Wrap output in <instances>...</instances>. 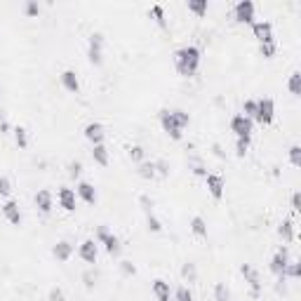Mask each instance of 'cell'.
<instances>
[{
    "instance_id": "20",
    "label": "cell",
    "mask_w": 301,
    "mask_h": 301,
    "mask_svg": "<svg viewBox=\"0 0 301 301\" xmlns=\"http://www.w3.org/2000/svg\"><path fill=\"white\" fill-rule=\"evenodd\" d=\"M92 158H94L97 165L106 167V165H108V149L104 146V144H94V149H92Z\"/></svg>"
},
{
    "instance_id": "30",
    "label": "cell",
    "mask_w": 301,
    "mask_h": 301,
    "mask_svg": "<svg viewBox=\"0 0 301 301\" xmlns=\"http://www.w3.org/2000/svg\"><path fill=\"white\" fill-rule=\"evenodd\" d=\"M14 139H17V144L21 146V149H26L28 146V134H26V127H14Z\"/></svg>"
},
{
    "instance_id": "7",
    "label": "cell",
    "mask_w": 301,
    "mask_h": 301,
    "mask_svg": "<svg viewBox=\"0 0 301 301\" xmlns=\"http://www.w3.org/2000/svg\"><path fill=\"white\" fill-rule=\"evenodd\" d=\"M205 184H207V191L212 193V198L222 200L224 198V177L222 174H205Z\"/></svg>"
},
{
    "instance_id": "41",
    "label": "cell",
    "mask_w": 301,
    "mask_h": 301,
    "mask_svg": "<svg viewBox=\"0 0 301 301\" xmlns=\"http://www.w3.org/2000/svg\"><path fill=\"white\" fill-rule=\"evenodd\" d=\"M47 299H50V301H66V294H64L62 287H52L50 294H47Z\"/></svg>"
},
{
    "instance_id": "26",
    "label": "cell",
    "mask_w": 301,
    "mask_h": 301,
    "mask_svg": "<svg viewBox=\"0 0 301 301\" xmlns=\"http://www.w3.org/2000/svg\"><path fill=\"white\" fill-rule=\"evenodd\" d=\"M285 278H299L301 275V264L299 261H287V266H285V271H283Z\"/></svg>"
},
{
    "instance_id": "5",
    "label": "cell",
    "mask_w": 301,
    "mask_h": 301,
    "mask_svg": "<svg viewBox=\"0 0 301 301\" xmlns=\"http://www.w3.org/2000/svg\"><path fill=\"white\" fill-rule=\"evenodd\" d=\"M235 19L240 24H254V2L252 0H240L235 5Z\"/></svg>"
},
{
    "instance_id": "25",
    "label": "cell",
    "mask_w": 301,
    "mask_h": 301,
    "mask_svg": "<svg viewBox=\"0 0 301 301\" xmlns=\"http://www.w3.org/2000/svg\"><path fill=\"white\" fill-rule=\"evenodd\" d=\"M287 87H290V92H292L294 97H299L301 94V73L294 71L292 75H290V80H287Z\"/></svg>"
},
{
    "instance_id": "29",
    "label": "cell",
    "mask_w": 301,
    "mask_h": 301,
    "mask_svg": "<svg viewBox=\"0 0 301 301\" xmlns=\"http://www.w3.org/2000/svg\"><path fill=\"white\" fill-rule=\"evenodd\" d=\"M247 150H249V137H238L235 139V153H238V158H245Z\"/></svg>"
},
{
    "instance_id": "18",
    "label": "cell",
    "mask_w": 301,
    "mask_h": 301,
    "mask_svg": "<svg viewBox=\"0 0 301 301\" xmlns=\"http://www.w3.org/2000/svg\"><path fill=\"white\" fill-rule=\"evenodd\" d=\"M78 195L85 200L87 205H94L97 203V191H94V186L89 184V181H80L78 184Z\"/></svg>"
},
{
    "instance_id": "42",
    "label": "cell",
    "mask_w": 301,
    "mask_h": 301,
    "mask_svg": "<svg viewBox=\"0 0 301 301\" xmlns=\"http://www.w3.org/2000/svg\"><path fill=\"white\" fill-rule=\"evenodd\" d=\"M174 297H177V301H193V294H191L188 287H179L177 292H174Z\"/></svg>"
},
{
    "instance_id": "46",
    "label": "cell",
    "mask_w": 301,
    "mask_h": 301,
    "mask_svg": "<svg viewBox=\"0 0 301 301\" xmlns=\"http://www.w3.org/2000/svg\"><path fill=\"white\" fill-rule=\"evenodd\" d=\"M139 203H142V207H144V212H146V214L153 212V200H150L149 195H142V198H139Z\"/></svg>"
},
{
    "instance_id": "47",
    "label": "cell",
    "mask_w": 301,
    "mask_h": 301,
    "mask_svg": "<svg viewBox=\"0 0 301 301\" xmlns=\"http://www.w3.org/2000/svg\"><path fill=\"white\" fill-rule=\"evenodd\" d=\"M120 268H123L125 275H134V273H137V268H134L132 261H123V264H120Z\"/></svg>"
},
{
    "instance_id": "34",
    "label": "cell",
    "mask_w": 301,
    "mask_h": 301,
    "mask_svg": "<svg viewBox=\"0 0 301 301\" xmlns=\"http://www.w3.org/2000/svg\"><path fill=\"white\" fill-rule=\"evenodd\" d=\"M181 275L186 278L188 283H193L195 278H198V271H195V264H184V266H181Z\"/></svg>"
},
{
    "instance_id": "49",
    "label": "cell",
    "mask_w": 301,
    "mask_h": 301,
    "mask_svg": "<svg viewBox=\"0 0 301 301\" xmlns=\"http://www.w3.org/2000/svg\"><path fill=\"white\" fill-rule=\"evenodd\" d=\"M106 235H108V228H106V226H99V228H97V240H99V242L106 238Z\"/></svg>"
},
{
    "instance_id": "35",
    "label": "cell",
    "mask_w": 301,
    "mask_h": 301,
    "mask_svg": "<svg viewBox=\"0 0 301 301\" xmlns=\"http://www.w3.org/2000/svg\"><path fill=\"white\" fill-rule=\"evenodd\" d=\"M127 155H130V160H134V162H144V149L142 146H130V149H127Z\"/></svg>"
},
{
    "instance_id": "40",
    "label": "cell",
    "mask_w": 301,
    "mask_h": 301,
    "mask_svg": "<svg viewBox=\"0 0 301 301\" xmlns=\"http://www.w3.org/2000/svg\"><path fill=\"white\" fill-rule=\"evenodd\" d=\"M259 52L271 59V57L275 54V43H259Z\"/></svg>"
},
{
    "instance_id": "4",
    "label": "cell",
    "mask_w": 301,
    "mask_h": 301,
    "mask_svg": "<svg viewBox=\"0 0 301 301\" xmlns=\"http://www.w3.org/2000/svg\"><path fill=\"white\" fill-rule=\"evenodd\" d=\"M230 130L235 132V137H252L254 120H249V118H245L242 113H238V115L230 118Z\"/></svg>"
},
{
    "instance_id": "48",
    "label": "cell",
    "mask_w": 301,
    "mask_h": 301,
    "mask_svg": "<svg viewBox=\"0 0 301 301\" xmlns=\"http://www.w3.org/2000/svg\"><path fill=\"white\" fill-rule=\"evenodd\" d=\"M292 210L294 212H299L301 210V193L299 191H294V195H292Z\"/></svg>"
},
{
    "instance_id": "19",
    "label": "cell",
    "mask_w": 301,
    "mask_h": 301,
    "mask_svg": "<svg viewBox=\"0 0 301 301\" xmlns=\"http://www.w3.org/2000/svg\"><path fill=\"white\" fill-rule=\"evenodd\" d=\"M153 294H155V299H158V301H169V294H172V290H169L167 280L158 278V280L153 283Z\"/></svg>"
},
{
    "instance_id": "37",
    "label": "cell",
    "mask_w": 301,
    "mask_h": 301,
    "mask_svg": "<svg viewBox=\"0 0 301 301\" xmlns=\"http://www.w3.org/2000/svg\"><path fill=\"white\" fill-rule=\"evenodd\" d=\"M80 174H82V162H78V160L69 162V177H71V179H78Z\"/></svg>"
},
{
    "instance_id": "3",
    "label": "cell",
    "mask_w": 301,
    "mask_h": 301,
    "mask_svg": "<svg viewBox=\"0 0 301 301\" xmlns=\"http://www.w3.org/2000/svg\"><path fill=\"white\" fill-rule=\"evenodd\" d=\"M275 118V104L273 99H259L257 101V118L254 120H259L261 125H271Z\"/></svg>"
},
{
    "instance_id": "50",
    "label": "cell",
    "mask_w": 301,
    "mask_h": 301,
    "mask_svg": "<svg viewBox=\"0 0 301 301\" xmlns=\"http://www.w3.org/2000/svg\"><path fill=\"white\" fill-rule=\"evenodd\" d=\"M85 285H87V287H92V285H94V278H92V273H85Z\"/></svg>"
},
{
    "instance_id": "21",
    "label": "cell",
    "mask_w": 301,
    "mask_h": 301,
    "mask_svg": "<svg viewBox=\"0 0 301 301\" xmlns=\"http://www.w3.org/2000/svg\"><path fill=\"white\" fill-rule=\"evenodd\" d=\"M278 235L285 240V242H292L294 240V224L290 219H285L280 226H278Z\"/></svg>"
},
{
    "instance_id": "15",
    "label": "cell",
    "mask_w": 301,
    "mask_h": 301,
    "mask_svg": "<svg viewBox=\"0 0 301 301\" xmlns=\"http://www.w3.org/2000/svg\"><path fill=\"white\" fill-rule=\"evenodd\" d=\"M52 254H54L57 261H69L71 254H73V245L69 242V240H59V242L52 247Z\"/></svg>"
},
{
    "instance_id": "9",
    "label": "cell",
    "mask_w": 301,
    "mask_h": 301,
    "mask_svg": "<svg viewBox=\"0 0 301 301\" xmlns=\"http://www.w3.org/2000/svg\"><path fill=\"white\" fill-rule=\"evenodd\" d=\"M240 273L245 275V283H249V287H252V294L257 297L259 290H261V278H259L257 268H252L249 264H242V266H240Z\"/></svg>"
},
{
    "instance_id": "36",
    "label": "cell",
    "mask_w": 301,
    "mask_h": 301,
    "mask_svg": "<svg viewBox=\"0 0 301 301\" xmlns=\"http://www.w3.org/2000/svg\"><path fill=\"white\" fill-rule=\"evenodd\" d=\"M172 113H174V118H177V123L181 125V130H184V127L191 123V115H188L184 108H177V111H172Z\"/></svg>"
},
{
    "instance_id": "33",
    "label": "cell",
    "mask_w": 301,
    "mask_h": 301,
    "mask_svg": "<svg viewBox=\"0 0 301 301\" xmlns=\"http://www.w3.org/2000/svg\"><path fill=\"white\" fill-rule=\"evenodd\" d=\"M146 224H149V230H153V233H160L162 230V224H160V219L153 212L146 214Z\"/></svg>"
},
{
    "instance_id": "45",
    "label": "cell",
    "mask_w": 301,
    "mask_h": 301,
    "mask_svg": "<svg viewBox=\"0 0 301 301\" xmlns=\"http://www.w3.org/2000/svg\"><path fill=\"white\" fill-rule=\"evenodd\" d=\"M150 12H153V17L158 19L160 26H165V12H162V7H160V5H153V7H150Z\"/></svg>"
},
{
    "instance_id": "8",
    "label": "cell",
    "mask_w": 301,
    "mask_h": 301,
    "mask_svg": "<svg viewBox=\"0 0 301 301\" xmlns=\"http://www.w3.org/2000/svg\"><path fill=\"white\" fill-rule=\"evenodd\" d=\"M252 31H254V38H257L259 43H273V26H271V21H254Z\"/></svg>"
},
{
    "instance_id": "27",
    "label": "cell",
    "mask_w": 301,
    "mask_h": 301,
    "mask_svg": "<svg viewBox=\"0 0 301 301\" xmlns=\"http://www.w3.org/2000/svg\"><path fill=\"white\" fill-rule=\"evenodd\" d=\"M214 299L217 301H230V290L224 283L214 285Z\"/></svg>"
},
{
    "instance_id": "13",
    "label": "cell",
    "mask_w": 301,
    "mask_h": 301,
    "mask_svg": "<svg viewBox=\"0 0 301 301\" xmlns=\"http://www.w3.org/2000/svg\"><path fill=\"white\" fill-rule=\"evenodd\" d=\"M97 257H99L97 242H94V240H85V242L80 245V259H82V261H87V264H94Z\"/></svg>"
},
{
    "instance_id": "6",
    "label": "cell",
    "mask_w": 301,
    "mask_h": 301,
    "mask_svg": "<svg viewBox=\"0 0 301 301\" xmlns=\"http://www.w3.org/2000/svg\"><path fill=\"white\" fill-rule=\"evenodd\" d=\"M287 261H290V252H287V247H280V249H278V252L273 254L271 264H268L271 273L283 275V271H285V266H287ZM283 278H285V275H283Z\"/></svg>"
},
{
    "instance_id": "39",
    "label": "cell",
    "mask_w": 301,
    "mask_h": 301,
    "mask_svg": "<svg viewBox=\"0 0 301 301\" xmlns=\"http://www.w3.org/2000/svg\"><path fill=\"white\" fill-rule=\"evenodd\" d=\"M188 162H191V167H193V174H198V177H205V174H207L205 165H203V162H200L198 158H191Z\"/></svg>"
},
{
    "instance_id": "24",
    "label": "cell",
    "mask_w": 301,
    "mask_h": 301,
    "mask_svg": "<svg viewBox=\"0 0 301 301\" xmlns=\"http://www.w3.org/2000/svg\"><path fill=\"white\" fill-rule=\"evenodd\" d=\"M139 177L142 179H153L155 177V162H149V160H144V162H139Z\"/></svg>"
},
{
    "instance_id": "14",
    "label": "cell",
    "mask_w": 301,
    "mask_h": 301,
    "mask_svg": "<svg viewBox=\"0 0 301 301\" xmlns=\"http://www.w3.org/2000/svg\"><path fill=\"white\" fill-rule=\"evenodd\" d=\"M57 200H59V205H62L66 212H73V210H75V193H73L71 188H66V186L59 188V193H57Z\"/></svg>"
},
{
    "instance_id": "2",
    "label": "cell",
    "mask_w": 301,
    "mask_h": 301,
    "mask_svg": "<svg viewBox=\"0 0 301 301\" xmlns=\"http://www.w3.org/2000/svg\"><path fill=\"white\" fill-rule=\"evenodd\" d=\"M160 125H162V130H165L172 139H181V125L177 123V118H174L172 111H167V108L160 111Z\"/></svg>"
},
{
    "instance_id": "16",
    "label": "cell",
    "mask_w": 301,
    "mask_h": 301,
    "mask_svg": "<svg viewBox=\"0 0 301 301\" xmlns=\"http://www.w3.org/2000/svg\"><path fill=\"white\" fill-rule=\"evenodd\" d=\"M36 207L40 210L43 214H50L52 212V207H54V200H52V193L50 191H38L36 193Z\"/></svg>"
},
{
    "instance_id": "12",
    "label": "cell",
    "mask_w": 301,
    "mask_h": 301,
    "mask_svg": "<svg viewBox=\"0 0 301 301\" xmlns=\"http://www.w3.org/2000/svg\"><path fill=\"white\" fill-rule=\"evenodd\" d=\"M85 137H87L92 144H104L106 130H104L101 123H89V125H85Z\"/></svg>"
},
{
    "instance_id": "28",
    "label": "cell",
    "mask_w": 301,
    "mask_h": 301,
    "mask_svg": "<svg viewBox=\"0 0 301 301\" xmlns=\"http://www.w3.org/2000/svg\"><path fill=\"white\" fill-rule=\"evenodd\" d=\"M188 9L195 12L198 17H203L205 12H207V0H188Z\"/></svg>"
},
{
    "instance_id": "1",
    "label": "cell",
    "mask_w": 301,
    "mask_h": 301,
    "mask_svg": "<svg viewBox=\"0 0 301 301\" xmlns=\"http://www.w3.org/2000/svg\"><path fill=\"white\" fill-rule=\"evenodd\" d=\"M174 64H177V71L181 75H193L198 71V66H200V50L195 47V45H186V47H181L174 52Z\"/></svg>"
},
{
    "instance_id": "11",
    "label": "cell",
    "mask_w": 301,
    "mask_h": 301,
    "mask_svg": "<svg viewBox=\"0 0 301 301\" xmlns=\"http://www.w3.org/2000/svg\"><path fill=\"white\" fill-rule=\"evenodd\" d=\"M2 214H5V219H7L9 224H14V226H19V224L24 222V214L19 210V203H14V200H7V203L2 205Z\"/></svg>"
},
{
    "instance_id": "32",
    "label": "cell",
    "mask_w": 301,
    "mask_h": 301,
    "mask_svg": "<svg viewBox=\"0 0 301 301\" xmlns=\"http://www.w3.org/2000/svg\"><path fill=\"white\" fill-rule=\"evenodd\" d=\"M290 162H292L294 167H299V165H301V146H299V144L290 146Z\"/></svg>"
},
{
    "instance_id": "31",
    "label": "cell",
    "mask_w": 301,
    "mask_h": 301,
    "mask_svg": "<svg viewBox=\"0 0 301 301\" xmlns=\"http://www.w3.org/2000/svg\"><path fill=\"white\" fill-rule=\"evenodd\" d=\"M242 111H245V118H249V120H254V118H257V101H254V99H247V101H245V106H242Z\"/></svg>"
},
{
    "instance_id": "10",
    "label": "cell",
    "mask_w": 301,
    "mask_h": 301,
    "mask_svg": "<svg viewBox=\"0 0 301 301\" xmlns=\"http://www.w3.org/2000/svg\"><path fill=\"white\" fill-rule=\"evenodd\" d=\"M101 47H104V36L101 33H92L89 36V62L92 64H101Z\"/></svg>"
},
{
    "instance_id": "38",
    "label": "cell",
    "mask_w": 301,
    "mask_h": 301,
    "mask_svg": "<svg viewBox=\"0 0 301 301\" xmlns=\"http://www.w3.org/2000/svg\"><path fill=\"white\" fill-rule=\"evenodd\" d=\"M155 174H160V177H169V162L167 160H155Z\"/></svg>"
},
{
    "instance_id": "44",
    "label": "cell",
    "mask_w": 301,
    "mask_h": 301,
    "mask_svg": "<svg viewBox=\"0 0 301 301\" xmlns=\"http://www.w3.org/2000/svg\"><path fill=\"white\" fill-rule=\"evenodd\" d=\"M24 9H26V14H28V17H36L38 12H40V5H38L36 0H28V2H26V7H24Z\"/></svg>"
},
{
    "instance_id": "22",
    "label": "cell",
    "mask_w": 301,
    "mask_h": 301,
    "mask_svg": "<svg viewBox=\"0 0 301 301\" xmlns=\"http://www.w3.org/2000/svg\"><path fill=\"white\" fill-rule=\"evenodd\" d=\"M191 230L198 238H207V222H205L203 217H193L191 219Z\"/></svg>"
},
{
    "instance_id": "23",
    "label": "cell",
    "mask_w": 301,
    "mask_h": 301,
    "mask_svg": "<svg viewBox=\"0 0 301 301\" xmlns=\"http://www.w3.org/2000/svg\"><path fill=\"white\" fill-rule=\"evenodd\" d=\"M101 242H104V247H106V252L111 254V257L120 254V240L115 238V235H111V233H108V235L101 240Z\"/></svg>"
},
{
    "instance_id": "43",
    "label": "cell",
    "mask_w": 301,
    "mask_h": 301,
    "mask_svg": "<svg viewBox=\"0 0 301 301\" xmlns=\"http://www.w3.org/2000/svg\"><path fill=\"white\" fill-rule=\"evenodd\" d=\"M12 193V181L7 177H0V195H9Z\"/></svg>"
},
{
    "instance_id": "17",
    "label": "cell",
    "mask_w": 301,
    "mask_h": 301,
    "mask_svg": "<svg viewBox=\"0 0 301 301\" xmlns=\"http://www.w3.org/2000/svg\"><path fill=\"white\" fill-rule=\"evenodd\" d=\"M62 85L69 89V92H75V94H78L80 92V80H78V75H75V71L66 69V71L62 73Z\"/></svg>"
}]
</instances>
